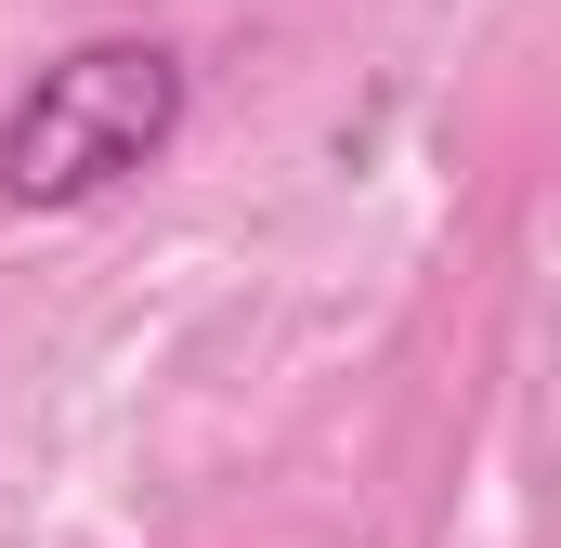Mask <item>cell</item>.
Returning a JSON list of instances; mask_svg holds the SVG:
<instances>
[{
    "instance_id": "1",
    "label": "cell",
    "mask_w": 561,
    "mask_h": 548,
    "mask_svg": "<svg viewBox=\"0 0 561 548\" xmlns=\"http://www.w3.org/2000/svg\"><path fill=\"white\" fill-rule=\"evenodd\" d=\"M183 132V53L170 39H79L53 53L0 118V196L13 209H92Z\"/></svg>"
}]
</instances>
